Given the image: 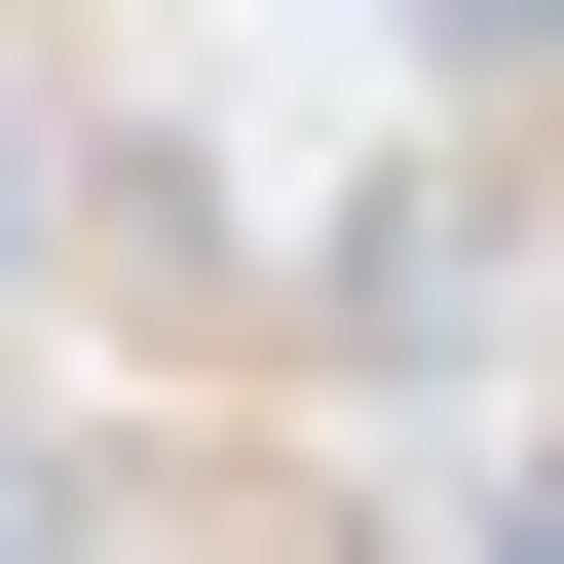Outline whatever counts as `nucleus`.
Instances as JSON below:
<instances>
[{
    "label": "nucleus",
    "mask_w": 564,
    "mask_h": 564,
    "mask_svg": "<svg viewBox=\"0 0 564 564\" xmlns=\"http://www.w3.org/2000/svg\"><path fill=\"white\" fill-rule=\"evenodd\" d=\"M414 39H452V76H489V113H527V76H564V0H414Z\"/></svg>",
    "instance_id": "1"
},
{
    "label": "nucleus",
    "mask_w": 564,
    "mask_h": 564,
    "mask_svg": "<svg viewBox=\"0 0 564 564\" xmlns=\"http://www.w3.org/2000/svg\"><path fill=\"white\" fill-rule=\"evenodd\" d=\"M0 564H76V452H39V414H0Z\"/></svg>",
    "instance_id": "2"
},
{
    "label": "nucleus",
    "mask_w": 564,
    "mask_h": 564,
    "mask_svg": "<svg viewBox=\"0 0 564 564\" xmlns=\"http://www.w3.org/2000/svg\"><path fill=\"white\" fill-rule=\"evenodd\" d=\"M489 564H564V414H527V452H489Z\"/></svg>",
    "instance_id": "3"
}]
</instances>
